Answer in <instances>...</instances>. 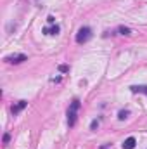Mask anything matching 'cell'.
Segmentation results:
<instances>
[{"label": "cell", "mask_w": 147, "mask_h": 149, "mask_svg": "<svg viewBox=\"0 0 147 149\" xmlns=\"http://www.w3.org/2000/svg\"><path fill=\"white\" fill-rule=\"evenodd\" d=\"M78 109H80V101L74 99L73 102H71V106H69V109H68V125L69 127H74V123H76Z\"/></svg>", "instance_id": "1"}, {"label": "cell", "mask_w": 147, "mask_h": 149, "mask_svg": "<svg viewBox=\"0 0 147 149\" xmlns=\"http://www.w3.org/2000/svg\"><path fill=\"white\" fill-rule=\"evenodd\" d=\"M90 38H92V30H90L88 26H83V28L78 30V33H76V42H78V43H85V42H88Z\"/></svg>", "instance_id": "2"}, {"label": "cell", "mask_w": 147, "mask_h": 149, "mask_svg": "<svg viewBox=\"0 0 147 149\" xmlns=\"http://www.w3.org/2000/svg\"><path fill=\"white\" fill-rule=\"evenodd\" d=\"M28 57L24 56V54H16V56H7L5 57V61L7 63H10V64H19V63H23V61H26Z\"/></svg>", "instance_id": "3"}, {"label": "cell", "mask_w": 147, "mask_h": 149, "mask_svg": "<svg viewBox=\"0 0 147 149\" xmlns=\"http://www.w3.org/2000/svg\"><path fill=\"white\" fill-rule=\"evenodd\" d=\"M130 90H132L133 94H146L147 95V85H132Z\"/></svg>", "instance_id": "4"}, {"label": "cell", "mask_w": 147, "mask_h": 149, "mask_svg": "<svg viewBox=\"0 0 147 149\" xmlns=\"http://www.w3.org/2000/svg\"><path fill=\"white\" fill-rule=\"evenodd\" d=\"M135 146H137L135 137H128V139H125V142H123V149H133Z\"/></svg>", "instance_id": "5"}, {"label": "cell", "mask_w": 147, "mask_h": 149, "mask_svg": "<svg viewBox=\"0 0 147 149\" xmlns=\"http://www.w3.org/2000/svg\"><path fill=\"white\" fill-rule=\"evenodd\" d=\"M59 30H61V28H59L57 24H54V26H50V28H43V33H45V35H57Z\"/></svg>", "instance_id": "6"}, {"label": "cell", "mask_w": 147, "mask_h": 149, "mask_svg": "<svg viewBox=\"0 0 147 149\" xmlns=\"http://www.w3.org/2000/svg\"><path fill=\"white\" fill-rule=\"evenodd\" d=\"M24 108H26V101H19L16 106H12V113H14V114H17L19 111H23Z\"/></svg>", "instance_id": "7"}, {"label": "cell", "mask_w": 147, "mask_h": 149, "mask_svg": "<svg viewBox=\"0 0 147 149\" xmlns=\"http://www.w3.org/2000/svg\"><path fill=\"white\" fill-rule=\"evenodd\" d=\"M118 31H119L121 35H126V37H128V35H132L130 28H126V26H119V28H118Z\"/></svg>", "instance_id": "8"}, {"label": "cell", "mask_w": 147, "mask_h": 149, "mask_svg": "<svg viewBox=\"0 0 147 149\" xmlns=\"http://www.w3.org/2000/svg\"><path fill=\"white\" fill-rule=\"evenodd\" d=\"M128 114H130V111H128V109H123V111H119L118 118H119V120H125V118H128Z\"/></svg>", "instance_id": "9"}, {"label": "cell", "mask_w": 147, "mask_h": 149, "mask_svg": "<svg viewBox=\"0 0 147 149\" xmlns=\"http://www.w3.org/2000/svg\"><path fill=\"white\" fill-rule=\"evenodd\" d=\"M59 71H61V73H68V71H69V66H68V64H61V66H59Z\"/></svg>", "instance_id": "10"}, {"label": "cell", "mask_w": 147, "mask_h": 149, "mask_svg": "<svg viewBox=\"0 0 147 149\" xmlns=\"http://www.w3.org/2000/svg\"><path fill=\"white\" fill-rule=\"evenodd\" d=\"M97 127H99V121H97V120H94V121L90 123V128H92V130H95Z\"/></svg>", "instance_id": "11"}, {"label": "cell", "mask_w": 147, "mask_h": 149, "mask_svg": "<svg viewBox=\"0 0 147 149\" xmlns=\"http://www.w3.org/2000/svg\"><path fill=\"white\" fill-rule=\"evenodd\" d=\"M9 141H10V135H9V134H5V135H3V142H5V144H7V142H9Z\"/></svg>", "instance_id": "12"}, {"label": "cell", "mask_w": 147, "mask_h": 149, "mask_svg": "<svg viewBox=\"0 0 147 149\" xmlns=\"http://www.w3.org/2000/svg\"><path fill=\"white\" fill-rule=\"evenodd\" d=\"M47 21H49L50 24H54V21H55V19H54V16H49V17H47Z\"/></svg>", "instance_id": "13"}, {"label": "cell", "mask_w": 147, "mask_h": 149, "mask_svg": "<svg viewBox=\"0 0 147 149\" xmlns=\"http://www.w3.org/2000/svg\"><path fill=\"white\" fill-rule=\"evenodd\" d=\"M107 148H109V146H104V148H101V149H107Z\"/></svg>", "instance_id": "14"}]
</instances>
